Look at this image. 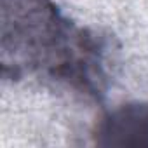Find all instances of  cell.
Instances as JSON below:
<instances>
[{
  "instance_id": "2",
  "label": "cell",
  "mask_w": 148,
  "mask_h": 148,
  "mask_svg": "<svg viewBox=\"0 0 148 148\" xmlns=\"http://www.w3.org/2000/svg\"><path fill=\"white\" fill-rule=\"evenodd\" d=\"M92 136L101 146H148V101L127 103L108 112Z\"/></svg>"
},
{
  "instance_id": "1",
  "label": "cell",
  "mask_w": 148,
  "mask_h": 148,
  "mask_svg": "<svg viewBox=\"0 0 148 148\" xmlns=\"http://www.w3.org/2000/svg\"><path fill=\"white\" fill-rule=\"evenodd\" d=\"M2 77L42 75L101 99L106 89V42L64 18L52 0H2Z\"/></svg>"
}]
</instances>
